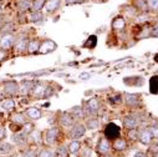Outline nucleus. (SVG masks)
<instances>
[{
  "label": "nucleus",
  "mask_w": 158,
  "mask_h": 157,
  "mask_svg": "<svg viewBox=\"0 0 158 157\" xmlns=\"http://www.w3.org/2000/svg\"><path fill=\"white\" fill-rule=\"evenodd\" d=\"M120 134H121L120 127H118L116 124H113V122L108 124L106 126V129H105V136L108 140H116V138H118V137H120Z\"/></svg>",
  "instance_id": "nucleus-1"
},
{
  "label": "nucleus",
  "mask_w": 158,
  "mask_h": 157,
  "mask_svg": "<svg viewBox=\"0 0 158 157\" xmlns=\"http://www.w3.org/2000/svg\"><path fill=\"white\" fill-rule=\"evenodd\" d=\"M14 41H15V37L11 34H5L2 39H0V46H2V49H4V50H8L13 46Z\"/></svg>",
  "instance_id": "nucleus-2"
},
{
  "label": "nucleus",
  "mask_w": 158,
  "mask_h": 157,
  "mask_svg": "<svg viewBox=\"0 0 158 157\" xmlns=\"http://www.w3.org/2000/svg\"><path fill=\"white\" fill-rule=\"evenodd\" d=\"M56 49V44L51 40H45L44 43L40 44V48H39V51L41 54H48L50 51H54Z\"/></svg>",
  "instance_id": "nucleus-3"
},
{
  "label": "nucleus",
  "mask_w": 158,
  "mask_h": 157,
  "mask_svg": "<svg viewBox=\"0 0 158 157\" xmlns=\"http://www.w3.org/2000/svg\"><path fill=\"white\" fill-rule=\"evenodd\" d=\"M138 138H139V141H141L142 143L148 145V143H151V141H152V138H153V135H152V132L149 131V129H143L142 131H139Z\"/></svg>",
  "instance_id": "nucleus-4"
},
{
  "label": "nucleus",
  "mask_w": 158,
  "mask_h": 157,
  "mask_svg": "<svg viewBox=\"0 0 158 157\" xmlns=\"http://www.w3.org/2000/svg\"><path fill=\"white\" fill-rule=\"evenodd\" d=\"M3 89H4V92H5V94H8V95H14V94L18 92L19 86H18V84H16L15 81H6V83H4Z\"/></svg>",
  "instance_id": "nucleus-5"
},
{
  "label": "nucleus",
  "mask_w": 158,
  "mask_h": 157,
  "mask_svg": "<svg viewBox=\"0 0 158 157\" xmlns=\"http://www.w3.org/2000/svg\"><path fill=\"white\" fill-rule=\"evenodd\" d=\"M85 126L84 125H80V124H77L75 126H72V130H71V137L72 138H78V137H81L85 135Z\"/></svg>",
  "instance_id": "nucleus-6"
},
{
  "label": "nucleus",
  "mask_w": 158,
  "mask_h": 157,
  "mask_svg": "<svg viewBox=\"0 0 158 157\" xmlns=\"http://www.w3.org/2000/svg\"><path fill=\"white\" fill-rule=\"evenodd\" d=\"M57 136H59V130H57L56 127H52V129L48 130V132H46V136H45V138H46V142H48V143H54V142L56 141Z\"/></svg>",
  "instance_id": "nucleus-7"
},
{
  "label": "nucleus",
  "mask_w": 158,
  "mask_h": 157,
  "mask_svg": "<svg viewBox=\"0 0 158 157\" xmlns=\"http://www.w3.org/2000/svg\"><path fill=\"white\" fill-rule=\"evenodd\" d=\"M123 124H125V127H126V129H128V130H135V129L137 127V125H138V121H137L136 117L128 116V117H126V119H125Z\"/></svg>",
  "instance_id": "nucleus-8"
},
{
  "label": "nucleus",
  "mask_w": 158,
  "mask_h": 157,
  "mask_svg": "<svg viewBox=\"0 0 158 157\" xmlns=\"http://www.w3.org/2000/svg\"><path fill=\"white\" fill-rule=\"evenodd\" d=\"M149 92L153 95L158 94V75H154L149 80Z\"/></svg>",
  "instance_id": "nucleus-9"
},
{
  "label": "nucleus",
  "mask_w": 158,
  "mask_h": 157,
  "mask_svg": "<svg viewBox=\"0 0 158 157\" xmlns=\"http://www.w3.org/2000/svg\"><path fill=\"white\" fill-rule=\"evenodd\" d=\"M60 122L64 126H72L73 125V117L69 113H62L60 117Z\"/></svg>",
  "instance_id": "nucleus-10"
},
{
  "label": "nucleus",
  "mask_w": 158,
  "mask_h": 157,
  "mask_svg": "<svg viewBox=\"0 0 158 157\" xmlns=\"http://www.w3.org/2000/svg\"><path fill=\"white\" fill-rule=\"evenodd\" d=\"M26 113H27V116L30 117V119H32V120H37V119H40V117H41V111L39 108H36V107H30Z\"/></svg>",
  "instance_id": "nucleus-11"
},
{
  "label": "nucleus",
  "mask_w": 158,
  "mask_h": 157,
  "mask_svg": "<svg viewBox=\"0 0 158 157\" xmlns=\"http://www.w3.org/2000/svg\"><path fill=\"white\" fill-rule=\"evenodd\" d=\"M87 111H89L91 115H94V113H96V112L98 111V102H97V100L91 99V100L87 102Z\"/></svg>",
  "instance_id": "nucleus-12"
},
{
  "label": "nucleus",
  "mask_w": 158,
  "mask_h": 157,
  "mask_svg": "<svg viewBox=\"0 0 158 157\" xmlns=\"http://www.w3.org/2000/svg\"><path fill=\"white\" fill-rule=\"evenodd\" d=\"M108 150H110V143H108V141H107L106 138L101 140V141H100V143H98L97 151H98L101 155H103V153H107V152H108Z\"/></svg>",
  "instance_id": "nucleus-13"
},
{
  "label": "nucleus",
  "mask_w": 158,
  "mask_h": 157,
  "mask_svg": "<svg viewBox=\"0 0 158 157\" xmlns=\"http://www.w3.org/2000/svg\"><path fill=\"white\" fill-rule=\"evenodd\" d=\"M126 146H127L126 141H125L123 138H121V137L116 138V140H114V142H113V148H114V150H118V151L125 150V148H126Z\"/></svg>",
  "instance_id": "nucleus-14"
},
{
  "label": "nucleus",
  "mask_w": 158,
  "mask_h": 157,
  "mask_svg": "<svg viewBox=\"0 0 158 157\" xmlns=\"http://www.w3.org/2000/svg\"><path fill=\"white\" fill-rule=\"evenodd\" d=\"M45 91H46V89L43 85H36V86L32 87V95L36 96V97L45 96Z\"/></svg>",
  "instance_id": "nucleus-15"
},
{
  "label": "nucleus",
  "mask_w": 158,
  "mask_h": 157,
  "mask_svg": "<svg viewBox=\"0 0 158 157\" xmlns=\"http://www.w3.org/2000/svg\"><path fill=\"white\" fill-rule=\"evenodd\" d=\"M31 89H32V84H31L30 81H23L21 85H20V91H21V94H24V95L31 92Z\"/></svg>",
  "instance_id": "nucleus-16"
},
{
  "label": "nucleus",
  "mask_w": 158,
  "mask_h": 157,
  "mask_svg": "<svg viewBox=\"0 0 158 157\" xmlns=\"http://www.w3.org/2000/svg\"><path fill=\"white\" fill-rule=\"evenodd\" d=\"M39 48H40V41L39 40H32V41H30L29 43V45L26 46V49H27V51L29 53H35V51H37L39 50Z\"/></svg>",
  "instance_id": "nucleus-17"
},
{
  "label": "nucleus",
  "mask_w": 158,
  "mask_h": 157,
  "mask_svg": "<svg viewBox=\"0 0 158 157\" xmlns=\"http://www.w3.org/2000/svg\"><path fill=\"white\" fill-rule=\"evenodd\" d=\"M60 5V0H49L46 3V10L48 11H54L59 8Z\"/></svg>",
  "instance_id": "nucleus-18"
},
{
  "label": "nucleus",
  "mask_w": 158,
  "mask_h": 157,
  "mask_svg": "<svg viewBox=\"0 0 158 157\" xmlns=\"http://www.w3.org/2000/svg\"><path fill=\"white\" fill-rule=\"evenodd\" d=\"M13 151V146L9 143H0V155H9Z\"/></svg>",
  "instance_id": "nucleus-19"
},
{
  "label": "nucleus",
  "mask_w": 158,
  "mask_h": 157,
  "mask_svg": "<svg viewBox=\"0 0 158 157\" xmlns=\"http://www.w3.org/2000/svg\"><path fill=\"white\" fill-rule=\"evenodd\" d=\"M97 45V37L95 35H91L89 39H87V41L85 43V48H89V49H94L95 46Z\"/></svg>",
  "instance_id": "nucleus-20"
},
{
  "label": "nucleus",
  "mask_w": 158,
  "mask_h": 157,
  "mask_svg": "<svg viewBox=\"0 0 158 157\" xmlns=\"http://www.w3.org/2000/svg\"><path fill=\"white\" fill-rule=\"evenodd\" d=\"M80 148H81V143L78 141H71L69 145V152L70 153H76Z\"/></svg>",
  "instance_id": "nucleus-21"
},
{
  "label": "nucleus",
  "mask_w": 158,
  "mask_h": 157,
  "mask_svg": "<svg viewBox=\"0 0 158 157\" xmlns=\"http://www.w3.org/2000/svg\"><path fill=\"white\" fill-rule=\"evenodd\" d=\"M31 5H32L31 0H20V2L18 3V8H19V10H21V11L27 10Z\"/></svg>",
  "instance_id": "nucleus-22"
},
{
  "label": "nucleus",
  "mask_w": 158,
  "mask_h": 157,
  "mask_svg": "<svg viewBox=\"0 0 158 157\" xmlns=\"http://www.w3.org/2000/svg\"><path fill=\"white\" fill-rule=\"evenodd\" d=\"M112 28L113 29H123L125 28V20L122 18H116L112 23Z\"/></svg>",
  "instance_id": "nucleus-23"
},
{
  "label": "nucleus",
  "mask_w": 158,
  "mask_h": 157,
  "mask_svg": "<svg viewBox=\"0 0 158 157\" xmlns=\"http://www.w3.org/2000/svg\"><path fill=\"white\" fill-rule=\"evenodd\" d=\"M14 100L13 99H6V100H4L3 102H2V107L4 108V110H13L14 108Z\"/></svg>",
  "instance_id": "nucleus-24"
},
{
  "label": "nucleus",
  "mask_w": 158,
  "mask_h": 157,
  "mask_svg": "<svg viewBox=\"0 0 158 157\" xmlns=\"http://www.w3.org/2000/svg\"><path fill=\"white\" fill-rule=\"evenodd\" d=\"M25 137H26V134L23 131H19V132H16L15 135H14V137H13V140H14V142H16V143H21V142H24V140H25Z\"/></svg>",
  "instance_id": "nucleus-25"
},
{
  "label": "nucleus",
  "mask_w": 158,
  "mask_h": 157,
  "mask_svg": "<svg viewBox=\"0 0 158 157\" xmlns=\"http://www.w3.org/2000/svg\"><path fill=\"white\" fill-rule=\"evenodd\" d=\"M29 19H30V21H32V23H37V21H40V20L43 19V14H41L40 11H34V13L30 14Z\"/></svg>",
  "instance_id": "nucleus-26"
},
{
  "label": "nucleus",
  "mask_w": 158,
  "mask_h": 157,
  "mask_svg": "<svg viewBox=\"0 0 158 157\" xmlns=\"http://www.w3.org/2000/svg\"><path fill=\"white\" fill-rule=\"evenodd\" d=\"M56 157H69V150H66L64 146L59 147L56 151Z\"/></svg>",
  "instance_id": "nucleus-27"
},
{
  "label": "nucleus",
  "mask_w": 158,
  "mask_h": 157,
  "mask_svg": "<svg viewBox=\"0 0 158 157\" xmlns=\"http://www.w3.org/2000/svg\"><path fill=\"white\" fill-rule=\"evenodd\" d=\"M44 4H45V0H35L31 6H32L34 11H39V9H41Z\"/></svg>",
  "instance_id": "nucleus-28"
},
{
  "label": "nucleus",
  "mask_w": 158,
  "mask_h": 157,
  "mask_svg": "<svg viewBox=\"0 0 158 157\" xmlns=\"http://www.w3.org/2000/svg\"><path fill=\"white\" fill-rule=\"evenodd\" d=\"M13 121L16 122V124H25V119L21 113H15L13 116Z\"/></svg>",
  "instance_id": "nucleus-29"
},
{
  "label": "nucleus",
  "mask_w": 158,
  "mask_h": 157,
  "mask_svg": "<svg viewBox=\"0 0 158 157\" xmlns=\"http://www.w3.org/2000/svg\"><path fill=\"white\" fill-rule=\"evenodd\" d=\"M126 101H127L128 105H132V106L138 102V100L136 99V96H135V95H130V94L126 95Z\"/></svg>",
  "instance_id": "nucleus-30"
},
{
  "label": "nucleus",
  "mask_w": 158,
  "mask_h": 157,
  "mask_svg": "<svg viewBox=\"0 0 158 157\" xmlns=\"http://www.w3.org/2000/svg\"><path fill=\"white\" fill-rule=\"evenodd\" d=\"M15 49H18V50H24V49H26V40H25V39H19V41L16 43Z\"/></svg>",
  "instance_id": "nucleus-31"
},
{
  "label": "nucleus",
  "mask_w": 158,
  "mask_h": 157,
  "mask_svg": "<svg viewBox=\"0 0 158 157\" xmlns=\"http://www.w3.org/2000/svg\"><path fill=\"white\" fill-rule=\"evenodd\" d=\"M52 151L50 150H41L40 153H39V157H52Z\"/></svg>",
  "instance_id": "nucleus-32"
},
{
  "label": "nucleus",
  "mask_w": 158,
  "mask_h": 157,
  "mask_svg": "<svg viewBox=\"0 0 158 157\" xmlns=\"http://www.w3.org/2000/svg\"><path fill=\"white\" fill-rule=\"evenodd\" d=\"M13 28H14V26H13V24H10V23H9V24H6V25H4V26L2 28V31H3V34H4V35H5V34H10V31L13 30Z\"/></svg>",
  "instance_id": "nucleus-33"
},
{
  "label": "nucleus",
  "mask_w": 158,
  "mask_h": 157,
  "mask_svg": "<svg viewBox=\"0 0 158 157\" xmlns=\"http://www.w3.org/2000/svg\"><path fill=\"white\" fill-rule=\"evenodd\" d=\"M87 126H89V129H90V130H96V129H97V126H98V122H97L95 119H91V120L87 122Z\"/></svg>",
  "instance_id": "nucleus-34"
},
{
  "label": "nucleus",
  "mask_w": 158,
  "mask_h": 157,
  "mask_svg": "<svg viewBox=\"0 0 158 157\" xmlns=\"http://www.w3.org/2000/svg\"><path fill=\"white\" fill-rule=\"evenodd\" d=\"M147 3L152 9H158V0H147Z\"/></svg>",
  "instance_id": "nucleus-35"
},
{
  "label": "nucleus",
  "mask_w": 158,
  "mask_h": 157,
  "mask_svg": "<svg viewBox=\"0 0 158 157\" xmlns=\"http://www.w3.org/2000/svg\"><path fill=\"white\" fill-rule=\"evenodd\" d=\"M122 101V97L118 95V96H114V97H111L110 99V102H112V104H117V102H121Z\"/></svg>",
  "instance_id": "nucleus-36"
},
{
  "label": "nucleus",
  "mask_w": 158,
  "mask_h": 157,
  "mask_svg": "<svg viewBox=\"0 0 158 157\" xmlns=\"http://www.w3.org/2000/svg\"><path fill=\"white\" fill-rule=\"evenodd\" d=\"M24 157H36V153H35L34 150H27V151L25 152Z\"/></svg>",
  "instance_id": "nucleus-37"
},
{
  "label": "nucleus",
  "mask_w": 158,
  "mask_h": 157,
  "mask_svg": "<svg viewBox=\"0 0 158 157\" xmlns=\"http://www.w3.org/2000/svg\"><path fill=\"white\" fill-rule=\"evenodd\" d=\"M151 35H152V36H156V37L158 36V24L151 30Z\"/></svg>",
  "instance_id": "nucleus-38"
},
{
  "label": "nucleus",
  "mask_w": 158,
  "mask_h": 157,
  "mask_svg": "<svg viewBox=\"0 0 158 157\" xmlns=\"http://www.w3.org/2000/svg\"><path fill=\"white\" fill-rule=\"evenodd\" d=\"M149 131L152 132L153 137H158V129L157 127H149Z\"/></svg>",
  "instance_id": "nucleus-39"
},
{
  "label": "nucleus",
  "mask_w": 158,
  "mask_h": 157,
  "mask_svg": "<svg viewBox=\"0 0 158 157\" xmlns=\"http://www.w3.org/2000/svg\"><path fill=\"white\" fill-rule=\"evenodd\" d=\"M5 137V129L4 127H0V141Z\"/></svg>",
  "instance_id": "nucleus-40"
},
{
  "label": "nucleus",
  "mask_w": 158,
  "mask_h": 157,
  "mask_svg": "<svg viewBox=\"0 0 158 157\" xmlns=\"http://www.w3.org/2000/svg\"><path fill=\"white\" fill-rule=\"evenodd\" d=\"M89 77H90V74H87V72H84L80 75V78H82V80H87Z\"/></svg>",
  "instance_id": "nucleus-41"
},
{
  "label": "nucleus",
  "mask_w": 158,
  "mask_h": 157,
  "mask_svg": "<svg viewBox=\"0 0 158 157\" xmlns=\"http://www.w3.org/2000/svg\"><path fill=\"white\" fill-rule=\"evenodd\" d=\"M73 112H75V113H77L78 116H81V115H82V111H81V108H80V107H75V108H73Z\"/></svg>",
  "instance_id": "nucleus-42"
},
{
  "label": "nucleus",
  "mask_w": 158,
  "mask_h": 157,
  "mask_svg": "<svg viewBox=\"0 0 158 157\" xmlns=\"http://www.w3.org/2000/svg\"><path fill=\"white\" fill-rule=\"evenodd\" d=\"M85 0H67V4L70 3H84Z\"/></svg>",
  "instance_id": "nucleus-43"
},
{
  "label": "nucleus",
  "mask_w": 158,
  "mask_h": 157,
  "mask_svg": "<svg viewBox=\"0 0 158 157\" xmlns=\"http://www.w3.org/2000/svg\"><path fill=\"white\" fill-rule=\"evenodd\" d=\"M133 157H147V156H146V153H143V152H137Z\"/></svg>",
  "instance_id": "nucleus-44"
},
{
  "label": "nucleus",
  "mask_w": 158,
  "mask_h": 157,
  "mask_svg": "<svg viewBox=\"0 0 158 157\" xmlns=\"http://www.w3.org/2000/svg\"><path fill=\"white\" fill-rule=\"evenodd\" d=\"M5 57V53L4 51H2V50H0V61H2L3 59Z\"/></svg>",
  "instance_id": "nucleus-45"
},
{
  "label": "nucleus",
  "mask_w": 158,
  "mask_h": 157,
  "mask_svg": "<svg viewBox=\"0 0 158 157\" xmlns=\"http://www.w3.org/2000/svg\"><path fill=\"white\" fill-rule=\"evenodd\" d=\"M156 61L158 62V55H156Z\"/></svg>",
  "instance_id": "nucleus-46"
},
{
  "label": "nucleus",
  "mask_w": 158,
  "mask_h": 157,
  "mask_svg": "<svg viewBox=\"0 0 158 157\" xmlns=\"http://www.w3.org/2000/svg\"><path fill=\"white\" fill-rule=\"evenodd\" d=\"M0 13H2V6H0Z\"/></svg>",
  "instance_id": "nucleus-47"
},
{
  "label": "nucleus",
  "mask_w": 158,
  "mask_h": 157,
  "mask_svg": "<svg viewBox=\"0 0 158 157\" xmlns=\"http://www.w3.org/2000/svg\"><path fill=\"white\" fill-rule=\"evenodd\" d=\"M105 157H108V156H105Z\"/></svg>",
  "instance_id": "nucleus-48"
}]
</instances>
